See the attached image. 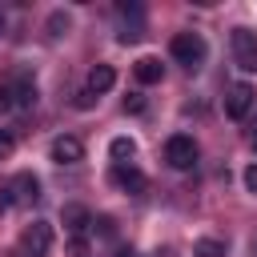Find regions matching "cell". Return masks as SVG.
Returning <instances> with one entry per match:
<instances>
[{
  "mask_svg": "<svg viewBox=\"0 0 257 257\" xmlns=\"http://www.w3.org/2000/svg\"><path fill=\"white\" fill-rule=\"evenodd\" d=\"M108 153H112V161H116V165H124V161H133V157H137V141H133V137H112Z\"/></svg>",
  "mask_w": 257,
  "mask_h": 257,
  "instance_id": "5bb4252c",
  "label": "cell"
},
{
  "mask_svg": "<svg viewBox=\"0 0 257 257\" xmlns=\"http://www.w3.org/2000/svg\"><path fill=\"white\" fill-rule=\"evenodd\" d=\"M193 257H229V249H225V241H217V237H201V241L193 245Z\"/></svg>",
  "mask_w": 257,
  "mask_h": 257,
  "instance_id": "9a60e30c",
  "label": "cell"
},
{
  "mask_svg": "<svg viewBox=\"0 0 257 257\" xmlns=\"http://www.w3.org/2000/svg\"><path fill=\"white\" fill-rule=\"evenodd\" d=\"M229 44H233V60H237V68L257 72V32H249V28H233Z\"/></svg>",
  "mask_w": 257,
  "mask_h": 257,
  "instance_id": "277c9868",
  "label": "cell"
},
{
  "mask_svg": "<svg viewBox=\"0 0 257 257\" xmlns=\"http://www.w3.org/2000/svg\"><path fill=\"white\" fill-rule=\"evenodd\" d=\"M253 253H257V237H253Z\"/></svg>",
  "mask_w": 257,
  "mask_h": 257,
  "instance_id": "484cf974",
  "label": "cell"
},
{
  "mask_svg": "<svg viewBox=\"0 0 257 257\" xmlns=\"http://www.w3.org/2000/svg\"><path fill=\"white\" fill-rule=\"evenodd\" d=\"M92 104H96V92L80 88V92H76V108H92Z\"/></svg>",
  "mask_w": 257,
  "mask_h": 257,
  "instance_id": "44dd1931",
  "label": "cell"
},
{
  "mask_svg": "<svg viewBox=\"0 0 257 257\" xmlns=\"http://www.w3.org/2000/svg\"><path fill=\"white\" fill-rule=\"evenodd\" d=\"M165 161H169L173 169H193V165H197V141H193L189 133H173V137L165 141Z\"/></svg>",
  "mask_w": 257,
  "mask_h": 257,
  "instance_id": "3957f363",
  "label": "cell"
},
{
  "mask_svg": "<svg viewBox=\"0 0 257 257\" xmlns=\"http://www.w3.org/2000/svg\"><path fill=\"white\" fill-rule=\"evenodd\" d=\"M124 112H145V96L141 92H128L124 96Z\"/></svg>",
  "mask_w": 257,
  "mask_h": 257,
  "instance_id": "ac0fdd59",
  "label": "cell"
},
{
  "mask_svg": "<svg viewBox=\"0 0 257 257\" xmlns=\"http://www.w3.org/2000/svg\"><path fill=\"white\" fill-rule=\"evenodd\" d=\"M92 225H96V233H100V237H112V233H116V221H112V217H96Z\"/></svg>",
  "mask_w": 257,
  "mask_h": 257,
  "instance_id": "d6986e66",
  "label": "cell"
},
{
  "mask_svg": "<svg viewBox=\"0 0 257 257\" xmlns=\"http://www.w3.org/2000/svg\"><path fill=\"white\" fill-rule=\"evenodd\" d=\"M205 52H209V44H205L201 32H177V36L169 40V56H173L177 64H185V68H201Z\"/></svg>",
  "mask_w": 257,
  "mask_h": 257,
  "instance_id": "6da1fadb",
  "label": "cell"
},
{
  "mask_svg": "<svg viewBox=\"0 0 257 257\" xmlns=\"http://www.w3.org/2000/svg\"><path fill=\"white\" fill-rule=\"evenodd\" d=\"M112 84H116V68H112V64H92V72H88V92L100 96V92H108Z\"/></svg>",
  "mask_w": 257,
  "mask_h": 257,
  "instance_id": "8fae6325",
  "label": "cell"
},
{
  "mask_svg": "<svg viewBox=\"0 0 257 257\" xmlns=\"http://www.w3.org/2000/svg\"><path fill=\"white\" fill-rule=\"evenodd\" d=\"M253 100H257V92H253V84H245V80H237L229 92H225V112L233 116V120H245L249 116V108H253Z\"/></svg>",
  "mask_w": 257,
  "mask_h": 257,
  "instance_id": "8992f818",
  "label": "cell"
},
{
  "mask_svg": "<svg viewBox=\"0 0 257 257\" xmlns=\"http://www.w3.org/2000/svg\"><path fill=\"white\" fill-rule=\"evenodd\" d=\"M12 149H16L12 133H8V128H0V161H8V157H12Z\"/></svg>",
  "mask_w": 257,
  "mask_h": 257,
  "instance_id": "2e32d148",
  "label": "cell"
},
{
  "mask_svg": "<svg viewBox=\"0 0 257 257\" xmlns=\"http://www.w3.org/2000/svg\"><path fill=\"white\" fill-rule=\"evenodd\" d=\"M253 149H257V133H253Z\"/></svg>",
  "mask_w": 257,
  "mask_h": 257,
  "instance_id": "4316f807",
  "label": "cell"
},
{
  "mask_svg": "<svg viewBox=\"0 0 257 257\" xmlns=\"http://www.w3.org/2000/svg\"><path fill=\"white\" fill-rule=\"evenodd\" d=\"M60 217H64V225H68V233H72V237H84V229L92 225V217H88V209H84V205H64V213H60Z\"/></svg>",
  "mask_w": 257,
  "mask_h": 257,
  "instance_id": "7c38bea8",
  "label": "cell"
},
{
  "mask_svg": "<svg viewBox=\"0 0 257 257\" xmlns=\"http://www.w3.org/2000/svg\"><path fill=\"white\" fill-rule=\"evenodd\" d=\"M20 249L32 253V257H44V253L52 249V225H48V221H32V225H24V233H20Z\"/></svg>",
  "mask_w": 257,
  "mask_h": 257,
  "instance_id": "5b68a950",
  "label": "cell"
},
{
  "mask_svg": "<svg viewBox=\"0 0 257 257\" xmlns=\"http://www.w3.org/2000/svg\"><path fill=\"white\" fill-rule=\"evenodd\" d=\"M12 257H32V253H24V249H16V253H12Z\"/></svg>",
  "mask_w": 257,
  "mask_h": 257,
  "instance_id": "cb8c5ba5",
  "label": "cell"
},
{
  "mask_svg": "<svg viewBox=\"0 0 257 257\" xmlns=\"http://www.w3.org/2000/svg\"><path fill=\"white\" fill-rule=\"evenodd\" d=\"M60 28H68V16H64V12H52V20H48V36H60Z\"/></svg>",
  "mask_w": 257,
  "mask_h": 257,
  "instance_id": "e0dca14e",
  "label": "cell"
},
{
  "mask_svg": "<svg viewBox=\"0 0 257 257\" xmlns=\"http://www.w3.org/2000/svg\"><path fill=\"white\" fill-rule=\"evenodd\" d=\"M8 92H12V108H32L36 104V84L28 76H20L16 84H8Z\"/></svg>",
  "mask_w": 257,
  "mask_h": 257,
  "instance_id": "4fadbf2b",
  "label": "cell"
},
{
  "mask_svg": "<svg viewBox=\"0 0 257 257\" xmlns=\"http://www.w3.org/2000/svg\"><path fill=\"white\" fill-rule=\"evenodd\" d=\"M0 36H4V16H0Z\"/></svg>",
  "mask_w": 257,
  "mask_h": 257,
  "instance_id": "d4e9b609",
  "label": "cell"
},
{
  "mask_svg": "<svg viewBox=\"0 0 257 257\" xmlns=\"http://www.w3.org/2000/svg\"><path fill=\"white\" fill-rule=\"evenodd\" d=\"M68 257H88V241L84 237H72L68 241Z\"/></svg>",
  "mask_w": 257,
  "mask_h": 257,
  "instance_id": "ffe728a7",
  "label": "cell"
},
{
  "mask_svg": "<svg viewBox=\"0 0 257 257\" xmlns=\"http://www.w3.org/2000/svg\"><path fill=\"white\" fill-rule=\"evenodd\" d=\"M133 76H137L141 84H157V80L165 76V64H161L157 56H141V60L133 64Z\"/></svg>",
  "mask_w": 257,
  "mask_h": 257,
  "instance_id": "30bf717a",
  "label": "cell"
},
{
  "mask_svg": "<svg viewBox=\"0 0 257 257\" xmlns=\"http://www.w3.org/2000/svg\"><path fill=\"white\" fill-rule=\"evenodd\" d=\"M112 185H120L124 193H145V173L133 169V165H112Z\"/></svg>",
  "mask_w": 257,
  "mask_h": 257,
  "instance_id": "9c48e42d",
  "label": "cell"
},
{
  "mask_svg": "<svg viewBox=\"0 0 257 257\" xmlns=\"http://www.w3.org/2000/svg\"><path fill=\"white\" fill-rule=\"evenodd\" d=\"M145 36V8L133 4V0H120L116 4V40L120 44H137Z\"/></svg>",
  "mask_w": 257,
  "mask_h": 257,
  "instance_id": "7a4b0ae2",
  "label": "cell"
},
{
  "mask_svg": "<svg viewBox=\"0 0 257 257\" xmlns=\"http://www.w3.org/2000/svg\"><path fill=\"white\" fill-rule=\"evenodd\" d=\"M48 157L56 165H80L84 161V145H80V137H56L52 149H48Z\"/></svg>",
  "mask_w": 257,
  "mask_h": 257,
  "instance_id": "52a82bcc",
  "label": "cell"
},
{
  "mask_svg": "<svg viewBox=\"0 0 257 257\" xmlns=\"http://www.w3.org/2000/svg\"><path fill=\"white\" fill-rule=\"evenodd\" d=\"M8 193H12V205H36L40 201V181L32 173H16L12 185H8Z\"/></svg>",
  "mask_w": 257,
  "mask_h": 257,
  "instance_id": "ba28073f",
  "label": "cell"
},
{
  "mask_svg": "<svg viewBox=\"0 0 257 257\" xmlns=\"http://www.w3.org/2000/svg\"><path fill=\"white\" fill-rule=\"evenodd\" d=\"M12 108V92H8V84H0V116Z\"/></svg>",
  "mask_w": 257,
  "mask_h": 257,
  "instance_id": "603a6c76",
  "label": "cell"
},
{
  "mask_svg": "<svg viewBox=\"0 0 257 257\" xmlns=\"http://www.w3.org/2000/svg\"><path fill=\"white\" fill-rule=\"evenodd\" d=\"M245 189H249V193H257V165H249V169H245Z\"/></svg>",
  "mask_w": 257,
  "mask_h": 257,
  "instance_id": "7402d4cb",
  "label": "cell"
}]
</instances>
